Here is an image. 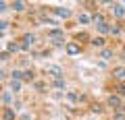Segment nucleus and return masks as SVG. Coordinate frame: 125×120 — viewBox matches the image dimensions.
Wrapping results in <instances>:
<instances>
[{"label":"nucleus","instance_id":"obj_10","mask_svg":"<svg viewBox=\"0 0 125 120\" xmlns=\"http://www.w3.org/2000/svg\"><path fill=\"white\" fill-rule=\"evenodd\" d=\"M104 44H106L104 37H94V40H92V46H96V48H102Z\"/></svg>","mask_w":125,"mask_h":120},{"label":"nucleus","instance_id":"obj_21","mask_svg":"<svg viewBox=\"0 0 125 120\" xmlns=\"http://www.w3.org/2000/svg\"><path fill=\"white\" fill-rule=\"evenodd\" d=\"M113 56V50H104L102 52V58H111Z\"/></svg>","mask_w":125,"mask_h":120},{"label":"nucleus","instance_id":"obj_22","mask_svg":"<svg viewBox=\"0 0 125 120\" xmlns=\"http://www.w3.org/2000/svg\"><path fill=\"white\" fill-rule=\"evenodd\" d=\"M117 91H119V93H121V95H125V85H123V83H121V85H119V87H117Z\"/></svg>","mask_w":125,"mask_h":120},{"label":"nucleus","instance_id":"obj_11","mask_svg":"<svg viewBox=\"0 0 125 120\" xmlns=\"http://www.w3.org/2000/svg\"><path fill=\"white\" fill-rule=\"evenodd\" d=\"M54 13H56V17H62V19H67L69 15H71V13H69L67 8H56V10H54Z\"/></svg>","mask_w":125,"mask_h":120},{"label":"nucleus","instance_id":"obj_1","mask_svg":"<svg viewBox=\"0 0 125 120\" xmlns=\"http://www.w3.org/2000/svg\"><path fill=\"white\" fill-rule=\"evenodd\" d=\"M33 41H36V37L31 35V33H25V35L21 37V50H29L31 46H33Z\"/></svg>","mask_w":125,"mask_h":120},{"label":"nucleus","instance_id":"obj_9","mask_svg":"<svg viewBox=\"0 0 125 120\" xmlns=\"http://www.w3.org/2000/svg\"><path fill=\"white\" fill-rule=\"evenodd\" d=\"M67 52L69 54H79V46L77 44H67Z\"/></svg>","mask_w":125,"mask_h":120},{"label":"nucleus","instance_id":"obj_20","mask_svg":"<svg viewBox=\"0 0 125 120\" xmlns=\"http://www.w3.org/2000/svg\"><path fill=\"white\" fill-rule=\"evenodd\" d=\"M23 79H33V72H31V71H25V72H23Z\"/></svg>","mask_w":125,"mask_h":120},{"label":"nucleus","instance_id":"obj_16","mask_svg":"<svg viewBox=\"0 0 125 120\" xmlns=\"http://www.w3.org/2000/svg\"><path fill=\"white\" fill-rule=\"evenodd\" d=\"M113 120H125V112H123V110H119L115 116H113Z\"/></svg>","mask_w":125,"mask_h":120},{"label":"nucleus","instance_id":"obj_14","mask_svg":"<svg viewBox=\"0 0 125 120\" xmlns=\"http://www.w3.org/2000/svg\"><path fill=\"white\" fill-rule=\"evenodd\" d=\"M90 21H92V17H90V15H85V13L79 15V23H90Z\"/></svg>","mask_w":125,"mask_h":120},{"label":"nucleus","instance_id":"obj_2","mask_svg":"<svg viewBox=\"0 0 125 120\" xmlns=\"http://www.w3.org/2000/svg\"><path fill=\"white\" fill-rule=\"evenodd\" d=\"M108 106H111V108H115L117 112H119V110H123V104H121L119 95H111V97H108Z\"/></svg>","mask_w":125,"mask_h":120},{"label":"nucleus","instance_id":"obj_23","mask_svg":"<svg viewBox=\"0 0 125 120\" xmlns=\"http://www.w3.org/2000/svg\"><path fill=\"white\" fill-rule=\"evenodd\" d=\"M92 112H102V106H100V104H96V106L92 108Z\"/></svg>","mask_w":125,"mask_h":120},{"label":"nucleus","instance_id":"obj_19","mask_svg":"<svg viewBox=\"0 0 125 120\" xmlns=\"http://www.w3.org/2000/svg\"><path fill=\"white\" fill-rule=\"evenodd\" d=\"M2 102H4V104H10V93H9V91L2 93Z\"/></svg>","mask_w":125,"mask_h":120},{"label":"nucleus","instance_id":"obj_5","mask_svg":"<svg viewBox=\"0 0 125 120\" xmlns=\"http://www.w3.org/2000/svg\"><path fill=\"white\" fill-rule=\"evenodd\" d=\"M113 77H115L117 81H125V66H117V68H113Z\"/></svg>","mask_w":125,"mask_h":120},{"label":"nucleus","instance_id":"obj_12","mask_svg":"<svg viewBox=\"0 0 125 120\" xmlns=\"http://www.w3.org/2000/svg\"><path fill=\"white\" fill-rule=\"evenodd\" d=\"M4 120H15V112L9 110V108H4Z\"/></svg>","mask_w":125,"mask_h":120},{"label":"nucleus","instance_id":"obj_3","mask_svg":"<svg viewBox=\"0 0 125 120\" xmlns=\"http://www.w3.org/2000/svg\"><path fill=\"white\" fill-rule=\"evenodd\" d=\"M48 37H50V40H54L58 46L62 44V31H61V29H52V31L48 33Z\"/></svg>","mask_w":125,"mask_h":120},{"label":"nucleus","instance_id":"obj_17","mask_svg":"<svg viewBox=\"0 0 125 120\" xmlns=\"http://www.w3.org/2000/svg\"><path fill=\"white\" fill-rule=\"evenodd\" d=\"M119 33H121L119 25H111V35H119Z\"/></svg>","mask_w":125,"mask_h":120},{"label":"nucleus","instance_id":"obj_13","mask_svg":"<svg viewBox=\"0 0 125 120\" xmlns=\"http://www.w3.org/2000/svg\"><path fill=\"white\" fill-rule=\"evenodd\" d=\"M19 50H21V46H19V44H15V41H10V44H9V52H19Z\"/></svg>","mask_w":125,"mask_h":120},{"label":"nucleus","instance_id":"obj_18","mask_svg":"<svg viewBox=\"0 0 125 120\" xmlns=\"http://www.w3.org/2000/svg\"><path fill=\"white\" fill-rule=\"evenodd\" d=\"M54 87H58V89H65V81H62V79H54Z\"/></svg>","mask_w":125,"mask_h":120},{"label":"nucleus","instance_id":"obj_15","mask_svg":"<svg viewBox=\"0 0 125 120\" xmlns=\"http://www.w3.org/2000/svg\"><path fill=\"white\" fill-rule=\"evenodd\" d=\"M10 87H13V91H19V89H21V81H10Z\"/></svg>","mask_w":125,"mask_h":120},{"label":"nucleus","instance_id":"obj_6","mask_svg":"<svg viewBox=\"0 0 125 120\" xmlns=\"http://www.w3.org/2000/svg\"><path fill=\"white\" fill-rule=\"evenodd\" d=\"M113 13H115L117 15V17H123V15H125V8H123V4H117V2H113Z\"/></svg>","mask_w":125,"mask_h":120},{"label":"nucleus","instance_id":"obj_4","mask_svg":"<svg viewBox=\"0 0 125 120\" xmlns=\"http://www.w3.org/2000/svg\"><path fill=\"white\" fill-rule=\"evenodd\" d=\"M46 75H52L54 79H61V77H62V68H58V66H48V68H46Z\"/></svg>","mask_w":125,"mask_h":120},{"label":"nucleus","instance_id":"obj_8","mask_svg":"<svg viewBox=\"0 0 125 120\" xmlns=\"http://www.w3.org/2000/svg\"><path fill=\"white\" fill-rule=\"evenodd\" d=\"M96 29H98V33H111V25H108V23H102V25H96Z\"/></svg>","mask_w":125,"mask_h":120},{"label":"nucleus","instance_id":"obj_7","mask_svg":"<svg viewBox=\"0 0 125 120\" xmlns=\"http://www.w3.org/2000/svg\"><path fill=\"white\" fill-rule=\"evenodd\" d=\"M10 8L17 10V13H21V10L25 8V4H23V2H19V0H15V2H10Z\"/></svg>","mask_w":125,"mask_h":120}]
</instances>
